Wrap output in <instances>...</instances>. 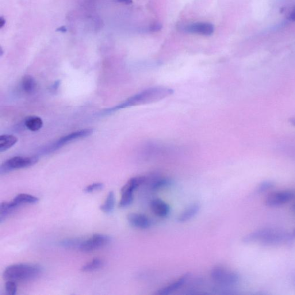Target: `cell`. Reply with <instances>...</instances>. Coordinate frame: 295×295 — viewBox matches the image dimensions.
Instances as JSON below:
<instances>
[{
	"instance_id": "obj_1",
	"label": "cell",
	"mask_w": 295,
	"mask_h": 295,
	"mask_svg": "<svg viewBox=\"0 0 295 295\" xmlns=\"http://www.w3.org/2000/svg\"><path fill=\"white\" fill-rule=\"evenodd\" d=\"M174 91L168 88L156 87L143 90L126 99L121 104L107 110L109 113L126 107L144 105L155 103L165 99L173 94Z\"/></svg>"
},
{
	"instance_id": "obj_2",
	"label": "cell",
	"mask_w": 295,
	"mask_h": 295,
	"mask_svg": "<svg viewBox=\"0 0 295 295\" xmlns=\"http://www.w3.org/2000/svg\"><path fill=\"white\" fill-rule=\"evenodd\" d=\"M294 235L278 229L265 228L251 232L245 235L242 241L245 243H259L266 246H274L290 243Z\"/></svg>"
},
{
	"instance_id": "obj_3",
	"label": "cell",
	"mask_w": 295,
	"mask_h": 295,
	"mask_svg": "<svg viewBox=\"0 0 295 295\" xmlns=\"http://www.w3.org/2000/svg\"><path fill=\"white\" fill-rule=\"evenodd\" d=\"M41 267L34 264L18 263L8 266L3 273V278L7 281H26L39 276Z\"/></svg>"
},
{
	"instance_id": "obj_4",
	"label": "cell",
	"mask_w": 295,
	"mask_h": 295,
	"mask_svg": "<svg viewBox=\"0 0 295 295\" xmlns=\"http://www.w3.org/2000/svg\"><path fill=\"white\" fill-rule=\"evenodd\" d=\"M210 277L218 285L224 286L236 285L240 279L239 275L236 272L220 266L212 268L210 271Z\"/></svg>"
},
{
	"instance_id": "obj_5",
	"label": "cell",
	"mask_w": 295,
	"mask_h": 295,
	"mask_svg": "<svg viewBox=\"0 0 295 295\" xmlns=\"http://www.w3.org/2000/svg\"><path fill=\"white\" fill-rule=\"evenodd\" d=\"M146 180L147 178L144 176H138V177L130 178L126 183L121 189V199L119 203L120 208H126L132 204L134 200V192L140 186L143 185Z\"/></svg>"
},
{
	"instance_id": "obj_6",
	"label": "cell",
	"mask_w": 295,
	"mask_h": 295,
	"mask_svg": "<svg viewBox=\"0 0 295 295\" xmlns=\"http://www.w3.org/2000/svg\"><path fill=\"white\" fill-rule=\"evenodd\" d=\"M38 160H39V158L36 156L14 157V158L7 160L5 163L2 164L0 172L3 174L14 170L29 167L36 164L38 162Z\"/></svg>"
},
{
	"instance_id": "obj_7",
	"label": "cell",
	"mask_w": 295,
	"mask_h": 295,
	"mask_svg": "<svg viewBox=\"0 0 295 295\" xmlns=\"http://www.w3.org/2000/svg\"><path fill=\"white\" fill-rule=\"evenodd\" d=\"M295 198V193L292 190H282L271 193L265 199V204L268 206H278L284 205Z\"/></svg>"
},
{
	"instance_id": "obj_8",
	"label": "cell",
	"mask_w": 295,
	"mask_h": 295,
	"mask_svg": "<svg viewBox=\"0 0 295 295\" xmlns=\"http://www.w3.org/2000/svg\"><path fill=\"white\" fill-rule=\"evenodd\" d=\"M112 240L109 236L103 234H94L89 239H84L80 250L84 252H90L97 250L108 244Z\"/></svg>"
},
{
	"instance_id": "obj_9",
	"label": "cell",
	"mask_w": 295,
	"mask_h": 295,
	"mask_svg": "<svg viewBox=\"0 0 295 295\" xmlns=\"http://www.w3.org/2000/svg\"><path fill=\"white\" fill-rule=\"evenodd\" d=\"M93 133V129H84L69 134V135L61 137L56 143L53 145L50 150L55 151L75 140L87 137Z\"/></svg>"
},
{
	"instance_id": "obj_10",
	"label": "cell",
	"mask_w": 295,
	"mask_h": 295,
	"mask_svg": "<svg viewBox=\"0 0 295 295\" xmlns=\"http://www.w3.org/2000/svg\"><path fill=\"white\" fill-rule=\"evenodd\" d=\"M187 33L196 34L198 35L210 36L214 33V26L209 23L200 22L189 25L185 27Z\"/></svg>"
},
{
	"instance_id": "obj_11",
	"label": "cell",
	"mask_w": 295,
	"mask_h": 295,
	"mask_svg": "<svg viewBox=\"0 0 295 295\" xmlns=\"http://www.w3.org/2000/svg\"><path fill=\"white\" fill-rule=\"evenodd\" d=\"M190 275L191 274L189 273L182 275V276L170 283L169 284L158 290L156 294L168 295L175 292V291L181 288L183 285H185V283L189 280Z\"/></svg>"
},
{
	"instance_id": "obj_12",
	"label": "cell",
	"mask_w": 295,
	"mask_h": 295,
	"mask_svg": "<svg viewBox=\"0 0 295 295\" xmlns=\"http://www.w3.org/2000/svg\"><path fill=\"white\" fill-rule=\"evenodd\" d=\"M129 224L136 227L142 229H146L151 226L150 219L143 214L131 213L127 216Z\"/></svg>"
},
{
	"instance_id": "obj_13",
	"label": "cell",
	"mask_w": 295,
	"mask_h": 295,
	"mask_svg": "<svg viewBox=\"0 0 295 295\" xmlns=\"http://www.w3.org/2000/svg\"><path fill=\"white\" fill-rule=\"evenodd\" d=\"M150 206L152 212L159 217H166L170 212L169 205L159 198L153 200Z\"/></svg>"
},
{
	"instance_id": "obj_14",
	"label": "cell",
	"mask_w": 295,
	"mask_h": 295,
	"mask_svg": "<svg viewBox=\"0 0 295 295\" xmlns=\"http://www.w3.org/2000/svg\"><path fill=\"white\" fill-rule=\"evenodd\" d=\"M200 210V205L198 203H195L191 205L184 210L183 211L179 214L178 217V221L179 223H185L188 221L195 216H196Z\"/></svg>"
},
{
	"instance_id": "obj_15",
	"label": "cell",
	"mask_w": 295,
	"mask_h": 295,
	"mask_svg": "<svg viewBox=\"0 0 295 295\" xmlns=\"http://www.w3.org/2000/svg\"><path fill=\"white\" fill-rule=\"evenodd\" d=\"M18 142L17 137L13 135H5L0 136V152H5L13 147Z\"/></svg>"
},
{
	"instance_id": "obj_16",
	"label": "cell",
	"mask_w": 295,
	"mask_h": 295,
	"mask_svg": "<svg viewBox=\"0 0 295 295\" xmlns=\"http://www.w3.org/2000/svg\"><path fill=\"white\" fill-rule=\"evenodd\" d=\"M19 206L14 201L11 202H3L1 204L0 209V221L1 223L5 220L6 217L12 213L15 209Z\"/></svg>"
},
{
	"instance_id": "obj_17",
	"label": "cell",
	"mask_w": 295,
	"mask_h": 295,
	"mask_svg": "<svg viewBox=\"0 0 295 295\" xmlns=\"http://www.w3.org/2000/svg\"><path fill=\"white\" fill-rule=\"evenodd\" d=\"M25 125L31 131L36 132L42 128L43 121L39 117L31 116L26 118Z\"/></svg>"
},
{
	"instance_id": "obj_18",
	"label": "cell",
	"mask_w": 295,
	"mask_h": 295,
	"mask_svg": "<svg viewBox=\"0 0 295 295\" xmlns=\"http://www.w3.org/2000/svg\"><path fill=\"white\" fill-rule=\"evenodd\" d=\"M37 84L35 79L32 76L26 75L23 78L22 87L23 90L28 94L33 93L36 89Z\"/></svg>"
},
{
	"instance_id": "obj_19",
	"label": "cell",
	"mask_w": 295,
	"mask_h": 295,
	"mask_svg": "<svg viewBox=\"0 0 295 295\" xmlns=\"http://www.w3.org/2000/svg\"><path fill=\"white\" fill-rule=\"evenodd\" d=\"M116 204V197L113 191H110L107 195L106 200L103 205L100 206V209L103 212L106 213H112Z\"/></svg>"
},
{
	"instance_id": "obj_20",
	"label": "cell",
	"mask_w": 295,
	"mask_h": 295,
	"mask_svg": "<svg viewBox=\"0 0 295 295\" xmlns=\"http://www.w3.org/2000/svg\"><path fill=\"white\" fill-rule=\"evenodd\" d=\"M13 201L20 206L25 204H35L39 201V198L30 194H20L15 197Z\"/></svg>"
},
{
	"instance_id": "obj_21",
	"label": "cell",
	"mask_w": 295,
	"mask_h": 295,
	"mask_svg": "<svg viewBox=\"0 0 295 295\" xmlns=\"http://www.w3.org/2000/svg\"><path fill=\"white\" fill-rule=\"evenodd\" d=\"M84 239L81 238H70L61 240L60 245L65 248H78L81 247Z\"/></svg>"
},
{
	"instance_id": "obj_22",
	"label": "cell",
	"mask_w": 295,
	"mask_h": 295,
	"mask_svg": "<svg viewBox=\"0 0 295 295\" xmlns=\"http://www.w3.org/2000/svg\"><path fill=\"white\" fill-rule=\"evenodd\" d=\"M105 262L101 259L95 258L86 265L83 266L82 268V270L84 272L93 271L96 270L100 269L104 266Z\"/></svg>"
},
{
	"instance_id": "obj_23",
	"label": "cell",
	"mask_w": 295,
	"mask_h": 295,
	"mask_svg": "<svg viewBox=\"0 0 295 295\" xmlns=\"http://www.w3.org/2000/svg\"><path fill=\"white\" fill-rule=\"evenodd\" d=\"M170 180L165 178H156L153 181L151 185V188L153 190H158L170 185Z\"/></svg>"
},
{
	"instance_id": "obj_24",
	"label": "cell",
	"mask_w": 295,
	"mask_h": 295,
	"mask_svg": "<svg viewBox=\"0 0 295 295\" xmlns=\"http://www.w3.org/2000/svg\"><path fill=\"white\" fill-rule=\"evenodd\" d=\"M273 186L274 183L273 182L269 181H263L259 184L256 189V191L258 193L265 192V191L270 189Z\"/></svg>"
},
{
	"instance_id": "obj_25",
	"label": "cell",
	"mask_w": 295,
	"mask_h": 295,
	"mask_svg": "<svg viewBox=\"0 0 295 295\" xmlns=\"http://www.w3.org/2000/svg\"><path fill=\"white\" fill-rule=\"evenodd\" d=\"M6 289L9 294L15 295L17 292V283L14 281H7L6 284Z\"/></svg>"
},
{
	"instance_id": "obj_26",
	"label": "cell",
	"mask_w": 295,
	"mask_h": 295,
	"mask_svg": "<svg viewBox=\"0 0 295 295\" xmlns=\"http://www.w3.org/2000/svg\"><path fill=\"white\" fill-rule=\"evenodd\" d=\"M103 187H104V185L102 183H94L87 186L84 190L86 193H90L94 192L96 191L102 190Z\"/></svg>"
},
{
	"instance_id": "obj_27",
	"label": "cell",
	"mask_w": 295,
	"mask_h": 295,
	"mask_svg": "<svg viewBox=\"0 0 295 295\" xmlns=\"http://www.w3.org/2000/svg\"><path fill=\"white\" fill-rule=\"evenodd\" d=\"M162 29V25L159 23H157V24H154V25H152L150 28V31L152 32H159L161 29Z\"/></svg>"
},
{
	"instance_id": "obj_28",
	"label": "cell",
	"mask_w": 295,
	"mask_h": 295,
	"mask_svg": "<svg viewBox=\"0 0 295 295\" xmlns=\"http://www.w3.org/2000/svg\"><path fill=\"white\" fill-rule=\"evenodd\" d=\"M56 31H57V32H59L61 33H65L67 32V29L66 27L62 26V27H60V28H58V29H57Z\"/></svg>"
},
{
	"instance_id": "obj_29",
	"label": "cell",
	"mask_w": 295,
	"mask_h": 295,
	"mask_svg": "<svg viewBox=\"0 0 295 295\" xmlns=\"http://www.w3.org/2000/svg\"><path fill=\"white\" fill-rule=\"evenodd\" d=\"M6 23V20L5 18H4L3 17L0 18V28L2 29L5 26Z\"/></svg>"
},
{
	"instance_id": "obj_30",
	"label": "cell",
	"mask_w": 295,
	"mask_h": 295,
	"mask_svg": "<svg viewBox=\"0 0 295 295\" xmlns=\"http://www.w3.org/2000/svg\"><path fill=\"white\" fill-rule=\"evenodd\" d=\"M289 19L290 21H295V7L290 14Z\"/></svg>"
},
{
	"instance_id": "obj_31",
	"label": "cell",
	"mask_w": 295,
	"mask_h": 295,
	"mask_svg": "<svg viewBox=\"0 0 295 295\" xmlns=\"http://www.w3.org/2000/svg\"><path fill=\"white\" fill-rule=\"evenodd\" d=\"M118 2L123 3L126 4V5H130V4L132 3V0H117Z\"/></svg>"
},
{
	"instance_id": "obj_32",
	"label": "cell",
	"mask_w": 295,
	"mask_h": 295,
	"mask_svg": "<svg viewBox=\"0 0 295 295\" xmlns=\"http://www.w3.org/2000/svg\"><path fill=\"white\" fill-rule=\"evenodd\" d=\"M289 122H290L291 124H292V125L295 126V117L290 118L289 120Z\"/></svg>"
},
{
	"instance_id": "obj_33",
	"label": "cell",
	"mask_w": 295,
	"mask_h": 295,
	"mask_svg": "<svg viewBox=\"0 0 295 295\" xmlns=\"http://www.w3.org/2000/svg\"><path fill=\"white\" fill-rule=\"evenodd\" d=\"M292 209L294 212H295V203L293 204L292 206Z\"/></svg>"
},
{
	"instance_id": "obj_34",
	"label": "cell",
	"mask_w": 295,
	"mask_h": 295,
	"mask_svg": "<svg viewBox=\"0 0 295 295\" xmlns=\"http://www.w3.org/2000/svg\"><path fill=\"white\" fill-rule=\"evenodd\" d=\"M293 235H294V236H295V229H294V231L293 232Z\"/></svg>"
}]
</instances>
